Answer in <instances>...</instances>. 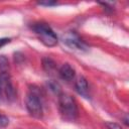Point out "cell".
<instances>
[{"label":"cell","instance_id":"cell-1","mask_svg":"<svg viewBox=\"0 0 129 129\" xmlns=\"http://www.w3.org/2000/svg\"><path fill=\"white\" fill-rule=\"evenodd\" d=\"M58 107L61 117L67 121H74L78 116L76 100L69 94L61 93L58 97Z\"/></svg>","mask_w":129,"mask_h":129},{"label":"cell","instance_id":"cell-2","mask_svg":"<svg viewBox=\"0 0 129 129\" xmlns=\"http://www.w3.org/2000/svg\"><path fill=\"white\" fill-rule=\"evenodd\" d=\"M31 29L38 36L39 40L46 46H54L57 44V36L46 23L38 22L31 26Z\"/></svg>","mask_w":129,"mask_h":129},{"label":"cell","instance_id":"cell-3","mask_svg":"<svg viewBox=\"0 0 129 129\" xmlns=\"http://www.w3.org/2000/svg\"><path fill=\"white\" fill-rule=\"evenodd\" d=\"M25 105L30 116L36 119L42 118V115H43L42 105H41L39 96L35 92V90H30V92L27 94L25 99Z\"/></svg>","mask_w":129,"mask_h":129},{"label":"cell","instance_id":"cell-4","mask_svg":"<svg viewBox=\"0 0 129 129\" xmlns=\"http://www.w3.org/2000/svg\"><path fill=\"white\" fill-rule=\"evenodd\" d=\"M0 98L6 101H13L15 98V89L8 73H0Z\"/></svg>","mask_w":129,"mask_h":129},{"label":"cell","instance_id":"cell-5","mask_svg":"<svg viewBox=\"0 0 129 129\" xmlns=\"http://www.w3.org/2000/svg\"><path fill=\"white\" fill-rule=\"evenodd\" d=\"M62 41L72 49L79 51H88L89 45L74 31H69L62 35Z\"/></svg>","mask_w":129,"mask_h":129},{"label":"cell","instance_id":"cell-6","mask_svg":"<svg viewBox=\"0 0 129 129\" xmlns=\"http://www.w3.org/2000/svg\"><path fill=\"white\" fill-rule=\"evenodd\" d=\"M58 74L60 76V78L67 82H70L72 81L75 76H76V72H75V69L70 64V63H63L59 71H58Z\"/></svg>","mask_w":129,"mask_h":129},{"label":"cell","instance_id":"cell-7","mask_svg":"<svg viewBox=\"0 0 129 129\" xmlns=\"http://www.w3.org/2000/svg\"><path fill=\"white\" fill-rule=\"evenodd\" d=\"M75 89L78 92V94H80L81 96L88 98L89 97V85L87 80L84 77H80L76 83H75Z\"/></svg>","mask_w":129,"mask_h":129},{"label":"cell","instance_id":"cell-8","mask_svg":"<svg viewBox=\"0 0 129 129\" xmlns=\"http://www.w3.org/2000/svg\"><path fill=\"white\" fill-rule=\"evenodd\" d=\"M42 66L46 72H52L55 69V62L49 57H44L42 59Z\"/></svg>","mask_w":129,"mask_h":129},{"label":"cell","instance_id":"cell-9","mask_svg":"<svg viewBox=\"0 0 129 129\" xmlns=\"http://www.w3.org/2000/svg\"><path fill=\"white\" fill-rule=\"evenodd\" d=\"M9 61L5 55H0V73H8Z\"/></svg>","mask_w":129,"mask_h":129},{"label":"cell","instance_id":"cell-10","mask_svg":"<svg viewBox=\"0 0 129 129\" xmlns=\"http://www.w3.org/2000/svg\"><path fill=\"white\" fill-rule=\"evenodd\" d=\"M48 87H49V89H50L51 91H53L54 93H59V91H60V87H59V85H58L56 82L50 81V82L48 83Z\"/></svg>","mask_w":129,"mask_h":129},{"label":"cell","instance_id":"cell-11","mask_svg":"<svg viewBox=\"0 0 129 129\" xmlns=\"http://www.w3.org/2000/svg\"><path fill=\"white\" fill-rule=\"evenodd\" d=\"M8 123H9V119L6 116L0 114V127H5L8 125Z\"/></svg>","mask_w":129,"mask_h":129},{"label":"cell","instance_id":"cell-12","mask_svg":"<svg viewBox=\"0 0 129 129\" xmlns=\"http://www.w3.org/2000/svg\"><path fill=\"white\" fill-rule=\"evenodd\" d=\"M106 126H107L108 129H122L119 124L113 123V122H107L106 123Z\"/></svg>","mask_w":129,"mask_h":129},{"label":"cell","instance_id":"cell-13","mask_svg":"<svg viewBox=\"0 0 129 129\" xmlns=\"http://www.w3.org/2000/svg\"><path fill=\"white\" fill-rule=\"evenodd\" d=\"M56 2L53 1H42V2H38V5H44V6H52L55 5Z\"/></svg>","mask_w":129,"mask_h":129},{"label":"cell","instance_id":"cell-14","mask_svg":"<svg viewBox=\"0 0 129 129\" xmlns=\"http://www.w3.org/2000/svg\"><path fill=\"white\" fill-rule=\"evenodd\" d=\"M9 41H10L9 38H0V46H2V45H4V44L8 43Z\"/></svg>","mask_w":129,"mask_h":129}]
</instances>
